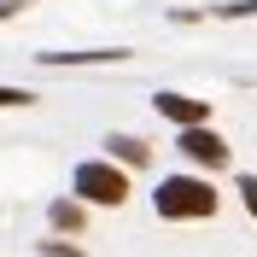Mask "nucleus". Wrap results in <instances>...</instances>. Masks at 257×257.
I'll return each instance as SVG.
<instances>
[{
	"instance_id": "f257e3e1",
	"label": "nucleus",
	"mask_w": 257,
	"mask_h": 257,
	"mask_svg": "<svg viewBox=\"0 0 257 257\" xmlns=\"http://www.w3.org/2000/svg\"><path fill=\"white\" fill-rule=\"evenodd\" d=\"M152 205H158V216H170V222L210 216V210H216V187L199 181V176H164L158 193H152Z\"/></svg>"
},
{
	"instance_id": "f03ea898",
	"label": "nucleus",
	"mask_w": 257,
	"mask_h": 257,
	"mask_svg": "<svg viewBox=\"0 0 257 257\" xmlns=\"http://www.w3.org/2000/svg\"><path fill=\"white\" fill-rule=\"evenodd\" d=\"M70 187H76L82 199H88V205H123V199H128V176L117 170V164H105V158H88V164H76Z\"/></svg>"
},
{
	"instance_id": "7ed1b4c3",
	"label": "nucleus",
	"mask_w": 257,
	"mask_h": 257,
	"mask_svg": "<svg viewBox=\"0 0 257 257\" xmlns=\"http://www.w3.org/2000/svg\"><path fill=\"white\" fill-rule=\"evenodd\" d=\"M181 152H187L193 164H228V141L222 135H210V128H181Z\"/></svg>"
},
{
	"instance_id": "20e7f679",
	"label": "nucleus",
	"mask_w": 257,
	"mask_h": 257,
	"mask_svg": "<svg viewBox=\"0 0 257 257\" xmlns=\"http://www.w3.org/2000/svg\"><path fill=\"white\" fill-rule=\"evenodd\" d=\"M158 111L170 117V123H181V128H205L210 105H205V99H193V94H158Z\"/></svg>"
},
{
	"instance_id": "39448f33",
	"label": "nucleus",
	"mask_w": 257,
	"mask_h": 257,
	"mask_svg": "<svg viewBox=\"0 0 257 257\" xmlns=\"http://www.w3.org/2000/svg\"><path fill=\"white\" fill-rule=\"evenodd\" d=\"M105 146H111V158H123V164H146V158H152V146L135 141V135H111Z\"/></svg>"
},
{
	"instance_id": "423d86ee",
	"label": "nucleus",
	"mask_w": 257,
	"mask_h": 257,
	"mask_svg": "<svg viewBox=\"0 0 257 257\" xmlns=\"http://www.w3.org/2000/svg\"><path fill=\"white\" fill-rule=\"evenodd\" d=\"M53 228H70V234L82 228V205L76 199H53Z\"/></svg>"
},
{
	"instance_id": "0eeeda50",
	"label": "nucleus",
	"mask_w": 257,
	"mask_h": 257,
	"mask_svg": "<svg viewBox=\"0 0 257 257\" xmlns=\"http://www.w3.org/2000/svg\"><path fill=\"white\" fill-rule=\"evenodd\" d=\"M240 199H245V210L257 216V176H240Z\"/></svg>"
},
{
	"instance_id": "6e6552de",
	"label": "nucleus",
	"mask_w": 257,
	"mask_h": 257,
	"mask_svg": "<svg viewBox=\"0 0 257 257\" xmlns=\"http://www.w3.org/2000/svg\"><path fill=\"white\" fill-rule=\"evenodd\" d=\"M35 94H24V88H0V105H30Z\"/></svg>"
},
{
	"instance_id": "1a4fd4ad",
	"label": "nucleus",
	"mask_w": 257,
	"mask_h": 257,
	"mask_svg": "<svg viewBox=\"0 0 257 257\" xmlns=\"http://www.w3.org/2000/svg\"><path fill=\"white\" fill-rule=\"evenodd\" d=\"M41 251H47V257H82L76 245H64V240H47V245H41Z\"/></svg>"
}]
</instances>
